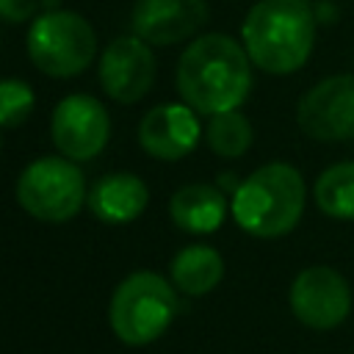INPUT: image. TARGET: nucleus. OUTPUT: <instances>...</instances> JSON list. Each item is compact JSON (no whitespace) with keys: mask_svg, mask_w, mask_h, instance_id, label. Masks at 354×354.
Returning <instances> with one entry per match:
<instances>
[{"mask_svg":"<svg viewBox=\"0 0 354 354\" xmlns=\"http://www.w3.org/2000/svg\"><path fill=\"white\" fill-rule=\"evenodd\" d=\"M39 0H0V19L8 25H22L28 19H36Z\"/></svg>","mask_w":354,"mask_h":354,"instance_id":"19","label":"nucleus"},{"mask_svg":"<svg viewBox=\"0 0 354 354\" xmlns=\"http://www.w3.org/2000/svg\"><path fill=\"white\" fill-rule=\"evenodd\" d=\"M296 122L313 141L354 138V75H332L318 80L296 105Z\"/></svg>","mask_w":354,"mask_h":354,"instance_id":"9","label":"nucleus"},{"mask_svg":"<svg viewBox=\"0 0 354 354\" xmlns=\"http://www.w3.org/2000/svg\"><path fill=\"white\" fill-rule=\"evenodd\" d=\"M230 202L218 185L210 183H188L177 188L169 199V216L177 230L188 235H210L227 218Z\"/></svg>","mask_w":354,"mask_h":354,"instance_id":"14","label":"nucleus"},{"mask_svg":"<svg viewBox=\"0 0 354 354\" xmlns=\"http://www.w3.org/2000/svg\"><path fill=\"white\" fill-rule=\"evenodd\" d=\"M177 315V293L169 279L155 271L127 274L108 307V321L113 335L124 346H149L155 343Z\"/></svg>","mask_w":354,"mask_h":354,"instance_id":"4","label":"nucleus"},{"mask_svg":"<svg viewBox=\"0 0 354 354\" xmlns=\"http://www.w3.org/2000/svg\"><path fill=\"white\" fill-rule=\"evenodd\" d=\"M199 113L185 102H163L144 113L138 122V144L149 158L180 160L199 144Z\"/></svg>","mask_w":354,"mask_h":354,"instance_id":"12","label":"nucleus"},{"mask_svg":"<svg viewBox=\"0 0 354 354\" xmlns=\"http://www.w3.org/2000/svg\"><path fill=\"white\" fill-rule=\"evenodd\" d=\"M224 194H235L238 191V185H241V180H238V174H232V171H224V174H218V183H216Z\"/></svg>","mask_w":354,"mask_h":354,"instance_id":"20","label":"nucleus"},{"mask_svg":"<svg viewBox=\"0 0 354 354\" xmlns=\"http://www.w3.org/2000/svg\"><path fill=\"white\" fill-rule=\"evenodd\" d=\"M33 105H36V97L25 80H17V77L0 80V130L19 127L22 122H28V116L33 113Z\"/></svg>","mask_w":354,"mask_h":354,"instance_id":"18","label":"nucleus"},{"mask_svg":"<svg viewBox=\"0 0 354 354\" xmlns=\"http://www.w3.org/2000/svg\"><path fill=\"white\" fill-rule=\"evenodd\" d=\"M149 202L147 183L133 171H111L102 174L88 188V210L102 224H130L136 221Z\"/></svg>","mask_w":354,"mask_h":354,"instance_id":"13","label":"nucleus"},{"mask_svg":"<svg viewBox=\"0 0 354 354\" xmlns=\"http://www.w3.org/2000/svg\"><path fill=\"white\" fill-rule=\"evenodd\" d=\"M288 304L299 324L326 332L348 318L351 288L340 271L329 266H310L293 277L288 290Z\"/></svg>","mask_w":354,"mask_h":354,"instance_id":"8","label":"nucleus"},{"mask_svg":"<svg viewBox=\"0 0 354 354\" xmlns=\"http://www.w3.org/2000/svg\"><path fill=\"white\" fill-rule=\"evenodd\" d=\"M318 210L337 221H354V160L324 169L313 185Z\"/></svg>","mask_w":354,"mask_h":354,"instance_id":"16","label":"nucleus"},{"mask_svg":"<svg viewBox=\"0 0 354 354\" xmlns=\"http://www.w3.org/2000/svg\"><path fill=\"white\" fill-rule=\"evenodd\" d=\"M50 136L58 155L83 163L97 158L111 138V116L91 94H66L50 116Z\"/></svg>","mask_w":354,"mask_h":354,"instance_id":"7","label":"nucleus"},{"mask_svg":"<svg viewBox=\"0 0 354 354\" xmlns=\"http://www.w3.org/2000/svg\"><path fill=\"white\" fill-rule=\"evenodd\" d=\"M252 58L227 33L196 36L177 61V91L199 116L235 111L252 88Z\"/></svg>","mask_w":354,"mask_h":354,"instance_id":"1","label":"nucleus"},{"mask_svg":"<svg viewBox=\"0 0 354 354\" xmlns=\"http://www.w3.org/2000/svg\"><path fill=\"white\" fill-rule=\"evenodd\" d=\"M210 19L207 0H138L130 28L152 47H169L191 39Z\"/></svg>","mask_w":354,"mask_h":354,"instance_id":"11","label":"nucleus"},{"mask_svg":"<svg viewBox=\"0 0 354 354\" xmlns=\"http://www.w3.org/2000/svg\"><path fill=\"white\" fill-rule=\"evenodd\" d=\"M171 285L185 296H205L210 293L224 277V260L213 246L194 243L180 249L169 263Z\"/></svg>","mask_w":354,"mask_h":354,"instance_id":"15","label":"nucleus"},{"mask_svg":"<svg viewBox=\"0 0 354 354\" xmlns=\"http://www.w3.org/2000/svg\"><path fill=\"white\" fill-rule=\"evenodd\" d=\"M315 30V11L307 0H257L241 25V44L257 69L290 75L307 64Z\"/></svg>","mask_w":354,"mask_h":354,"instance_id":"2","label":"nucleus"},{"mask_svg":"<svg viewBox=\"0 0 354 354\" xmlns=\"http://www.w3.org/2000/svg\"><path fill=\"white\" fill-rule=\"evenodd\" d=\"M0 147H3V138H0Z\"/></svg>","mask_w":354,"mask_h":354,"instance_id":"21","label":"nucleus"},{"mask_svg":"<svg viewBox=\"0 0 354 354\" xmlns=\"http://www.w3.org/2000/svg\"><path fill=\"white\" fill-rule=\"evenodd\" d=\"M205 141L213 149V155L224 158V160H235L243 158L254 141V127L249 122L246 113L235 111H224L210 116L207 127H205Z\"/></svg>","mask_w":354,"mask_h":354,"instance_id":"17","label":"nucleus"},{"mask_svg":"<svg viewBox=\"0 0 354 354\" xmlns=\"http://www.w3.org/2000/svg\"><path fill=\"white\" fill-rule=\"evenodd\" d=\"M155 75L158 61L152 44L136 33L111 39L100 55V86L113 102L133 105L144 100L155 83Z\"/></svg>","mask_w":354,"mask_h":354,"instance_id":"10","label":"nucleus"},{"mask_svg":"<svg viewBox=\"0 0 354 354\" xmlns=\"http://www.w3.org/2000/svg\"><path fill=\"white\" fill-rule=\"evenodd\" d=\"M19 207L47 224H64L80 213L88 199L80 166L64 155H41L30 160L17 177Z\"/></svg>","mask_w":354,"mask_h":354,"instance_id":"6","label":"nucleus"},{"mask_svg":"<svg viewBox=\"0 0 354 354\" xmlns=\"http://www.w3.org/2000/svg\"><path fill=\"white\" fill-rule=\"evenodd\" d=\"M25 47L39 72L50 77H75L91 66L97 33L83 14L50 8L30 22Z\"/></svg>","mask_w":354,"mask_h":354,"instance_id":"5","label":"nucleus"},{"mask_svg":"<svg viewBox=\"0 0 354 354\" xmlns=\"http://www.w3.org/2000/svg\"><path fill=\"white\" fill-rule=\"evenodd\" d=\"M307 202V188L301 171L290 163H266L241 180L238 191L230 199L235 224L254 238H279L288 235Z\"/></svg>","mask_w":354,"mask_h":354,"instance_id":"3","label":"nucleus"}]
</instances>
